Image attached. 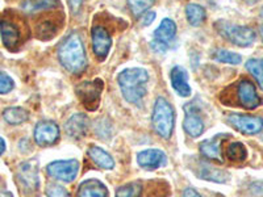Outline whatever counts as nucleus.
Returning a JSON list of instances; mask_svg holds the SVG:
<instances>
[{"mask_svg":"<svg viewBox=\"0 0 263 197\" xmlns=\"http://www.w3.org/2000/svg\"><path fill=\"white\" fill-rule=\"evenodd\" d=\"M58 58L61 65L71 74H82L86 70V51L78 33H71L61 42L58 48Z\"/></svg>","mask_w":263,"mask_h":197,"instance_id":"f257e3e1","label":"nucleus"},{"mask_svg":"<svg viewBox=\"0 0 263 197\" xmlns=\"http://www.w3.org/2000/svg\"><path fill=\"white\" fill-rule=\"evenodd\" d=\"M119 86L125 100L130 104L140 105L146 95L149 74L145 69H126L119 75Z\"/></svg>","mask_w":263,"mask_h":197,"instance_id":"f03ea898","label":"nucleus"},{"mask_svg":"<svg viewBox=\"0 0 263 197\" xmlns=\"http://www.w3.org/2000/svg\"><path fill=\"white\" fill-rule=\"evenodd\" d=\"M153 128L159 137L168 140L173 134L174 124H175V113L170 103L163 97H158L153 109Z\"/></svg>","mask_w":263,"mask_h":197,"instance_id":"7ed1b4c3","label":"nucleus"},{"mask_svg":"<svg viewBox=\"0 0 263 197\" xmlns=\"http://www.w3.org/2000/svg\"><path fill=\"white\" fill-rule=\"evenodd\" d=\"M216 29L218 30V33L225 40L232 42L233 45L239 46V48L251 46L255 42V38H257V34L251 28L243 27V25L230 24V23L224 20L216 23Z\"/></svg>","mask_w":263,"mask_h":197,"instance_id":"20e7f679","label":"nucleus"},{"mask_svg":"<svg viewBox=\"0 0 263 197\" xmlns=\"http://www.w3.org/2000/svg\"><path fill=\"white\" fill-rule=\"evenodd\" d=\"M0 34L7 49L15 50L24 41V25L18 18L4 16L0 18Z\"/></svg>","mask_w":263,"mask_h":197,"instance_id":"39448f33","label":"nucleus"},{"mask_svg":"<svg viewBox=\"0 0 263 197\" xmlns=\"http://www.w3.org/2000/svg\"><path fill=\"white\" fill-rule=\"evenodd\" d=\"M103 83L102 79H93L91 82H83L77 87V95L82 104L84 105L88 111H96L100 104V95L103 92Z\"/></svg>","mask_w":263,"mask_h":197,"instance_id":"423d86ee","label":"nucleus"},{"mask_svg":"<svg viewBox=\"0 0 263 197\" xmlns=\"http://www.w3.org/2000/svg\"><path fill=\"white\" fill-rule=\"evenodd\" d=\"M49 176L54 179L61 180V182H74L79 171V162L77 159H70V161H55L48 164L46 167Z\"/></svg>","mask_w":263,"mask_h":197,"instance_id":"0eeeda50","label":"nucleus"},{"mask_svg":"<svg viewBox=\"0 0 263 197\" xmlns=\"http://www.w3.org/2000/svg\"><path fill=\"white\" fill-rule=\"evenodd\" d=\"M228 123H229L230 126H233L236 130L248 135L258 134L263 129L262 117L250 116V114H229L228 116Z\"/></svg>","mask_w":263,"mask_h":197,"instance_id":"6e6552de","label":"nucleus"},{"mask_svg":"<svg viewBox=\"0 0 263 197\" xmlns=\"http://www.w3.org/2000/svg\"><path fill=\"white\" fill-rule=\"evenodd\" d=\"M236 96L238 104L245 109H255L262 104V100L258 95L254 83L249 79H242L238 82Z\"/></svg>","mask_w":263,"mask_h":197,"instance_id":"1a4fd4ad","label":"nucleus"},{"mask_svg":"<svg viewBox=\"0 0 263 197\" xmlns=\"http://www.w3.org/2000/svg\"><path fill=\"white\" fill-rule=\"evenodd\" d=\"M17 178L20 180L21 185L24 187L25 191L34 192L40 187L39 178V163L37 161H27L18 166Z\"/></svg>","mask_w":263,"mask_h":197,"instance_id":"9d476101","label":"nucleus"},{"mask_svg":"<svg viewBox=\"0 0 263 197\" xmlns=\"http://www.w3.org/2000/svg\"><path fill=\"white\" fill-rule=\"evenodd\" d=\"M177 34V25L170 18H164L154 32V41L152 42L153 49L157 51H166L170 46L171 41L175 38Z\"/></svg>","mask_w":263,"mask_h":197,"instance_id":"9b49d317","label":"nucleus"},{"mask_svg":"<svg viewBox=\"0 0 263 197\" xmlns=\"http://www.w3.org/2000/svg\"><path fill=\"white\" fill-rule=\"evenodd\" d=\"M91 36H92V49L95 55L99 60H105L112 46V37L109 32L103 25L95 24L91 30Z\"/></svg>","mask_w":263,"mask_h":197,"instance_id":"f8f14e48","label":"nucleus"},{"mask_svg":"<svg viewBox=\"0 0 263 197\" xmlns=\"http://www.w3.org/2000/svg\"><path fill=\"white\" fill-rule=\"evenodd\" d=\"M60 140V128L54 121H41L34 128V141L40 146H51Z\"/></svg>","mask_w":263,"mask_h":197,"instance_id":"ddd939ff","label":"nucleus"},{"mask_svg":"<svg viewBox=\"0 0 263 197\" xmlns=\"http://www.w3.org/2000/svg\"><path fill=\"white\" fill-rule=\"evenodd\" d=\"M137 162L141 167L145 168V170H156V168L164 166L166 162H167V158H166L162 150L147 149L138 152Z\"/></svg>","mask_w":263,"mask_h":197,"instance_id":"4468645a","label":"nucleus"},{"mask_svg":"<svg viewBox=\"0 0 263 197\" xmlns=\"http://www.w3.org/2000/svg\"><path fill=\"white\" fill-rule=\"evenodd\" d=\"M184 111L185 119L184 123H183L184 130L187 131V134H190L191 137H200L204 131V123L203 120H201L199 111H197L196 108H191V104L187 105V107L184 108Z\"/></svg>","mask_w":263,"mask_h":197,"instance_id":"2eb2a0df","label":"nucleus"},{"mask_svg":"<svg viewBox=\"0 0 263 197\" xmlns=\"http://www.w3.org/2000/svg\"><path fill=\"white\" fill-rule=\"evenodd\" d=\"M87 129H88V119L83 113L74 114L65 124L66 133L74 140H79V138L83 137L87 133Z\"/></svg>","mask_w":263,"mask_h":197,"instance_id":"dca6fc26","label":"nucleus"},{"mask_svg":"<svg viewBox=\"0 0 263 197\" xmlns=\"http://www.w3.org/2000/svg\"><path fill=\"white\" fill-rule=\"evenodd\" d=\"M171 84L178 95L183 97H189L191 95V87L189 84V74L184 69L177 66L171 70Z\"/></svg>","mask_w":263,"mask_h":197,"instance_id":"f3484780","label":"nucleus"},{"mask_svg":"<svg viewBox=\"0 0 263 197\" xmlns=\"http://www.w3.org/2000/svg\"><path fill=\"white\" fill-rule=\"evenodd\" d=\"M78 197H107V187L102 182L96 179L86 180L82 183L78 188Z\"/></svg>","mask_w":263,"mask_h":197,"instance_id":"a211bd4d","label":"nucleus"},{"mask_svg":"<svg viewBox=\"0 0 263 197\" xmlns=\"http://www.w3.org/2000/svg\"><path fill=\"white\" fill-rule=\"evenodd\" d=\"M60 23L57 20H54L53 17L42 18L36 25V34L41 40L53 38L57 34L58 30H60Z\"/></svg>","mask_w":263,"mask_h":197,"instance_id":"6ab92c4d","label":"nucleus"},{"mask_svg":"<svg viewBox=\"0 0 263 197\" xmlns=\"http://www.w3.org/2000/svg\"><path fill=\"white\" fill-rule=\"evenodd\" d=\"M88 155L92 159L93 163L104 170H112L115 167V161L107 151L98 146H92L88 150Z\"/></svg>","mask_w":263,"mask_h":197,"instance_id":"aec40b11","label":"nucleus"},{"mask_svg":"<svg viewBox=\"0 0 263 197\" xmlns=\"http://www.w3.org/2000/svg\"><path fill=\"white\" fill-rule=\"evenodd\" d=\"M61 6V0H25L23 3V9L28 13L48 11V9L58 8Z\"/></svg>","mask_w":263,"mask_h":197,"instance_id":"412c9836","label":"nucleus"},{"mask_svg":"<svg viewBox=\"0 0 263 197\" xmlns=\"http://www.w3.org/2000/svg\"><path fill=\"white\" fill-rule=\"evenodd\" d=\"M199 176L203 178L205 180H211V182L216 183H225L229 180V173H227L225 171L217 170L216 167L211 166L208 163H204L200 168V172H199Z\"/></svg>","mask_w":263,"mask_h":197,"instance_id":"4be33fe9","label":"nucleus"},{"mask_svg":"<svg viewBox=\"0 0 263 197\" xmlns=\"http://www.w3.org/2000/svg\"><path fill=\"white\" fill-rule=\"evenodd\" d=\"M200 151L205 158L212 159V161L222 162L221 156V147H220V141L210 140L204 141L200 144Z\"/></svg>","mask_w":263,"mask_h":197,"instance_id":"5701e85b","label":"nucleus"},{"mask_svg":"<svg viewBox=\"0 0 263 197\" xmlns=\"http://www.w3.org/2000/svg\"><path fill=\"white\" fill-rule=\"evenodd\" d=\"M3 117L7 123L11 125H20V124L25 123L29 117L27 109L21 107H11L7 108L6 111L3 112Z\"/></svg>","mask_w":263,"mask_h":197,"instance_id":"b1692460","label":"nucleus"},{"mask_svg":"<svg viewBox=\"0 0 263 197\" xmlns=\"http://www.w3.org/2000/svg\"><path fill=\"white\" fill-rule=\"evenodd\" d=\"M185 15H187V20H189L190 24L192 27H199L204 23L206 17L205 9L203 8L199 4H189V6L185 7Z\"/></svg>","mask_w":263,"mask_h":197,"instance_id":"393cba45","label":"nucleus"},{"mask_svg":"<svg viewBox=\"0 0 263 197\" xmlns=\"http://www.w3.org/2000/svg\"><path fill=\"white\" fill-rule=\"evenodd\" d=\"M225 155L230 162H243L248 158V150L241 142H232L228 145Z\"/></svg>","mask_w":263,"mask_h":197,"instance_id":"a878e982","label":"nucleus"},{"mask_svg":"<svg viewBox=\"0 0 263 197\" xmlns=\"http://www.w3.org/2000/svg\"><path fill=\"white\" fill-rule=\"evenodd\" d=\"M142 196V184L138 182L128 183L121 185L116 191V197H141Z\"/></svg>","mask_w":263,"mask_h":197,"instance_id":"bb28decb","label":"nucleus"},{"mask_svg":"<svg viewBox=\"0 0 263 197\" xmlns=\"http://www.w3.org/2000/svg\"><path fill=\"white\" fill-rule=\"evenodd\" d=\"M213 58H215L217 62L228 63V65H238V63H241V61H242V58H241L239 54L233 53V51L229 50H222V49L216 50L215 54H213Z\"/></svg>","mask_w":263,"mask_h":197,"instance_id":"cd10ccee","label":"nucleus"},{"mask_svg":"<svg viewBox=\"0 0 263 197\" xmlns=\"http://www.w3.org/2000/svg\"><path fill=\"white\" fill-rule=\"evenodd\" d=\"M153 4H154V0H128L129 9L136 17L144 15Z\"/></svg>","mask_w":263,"mask_h":197,"instance_id":"c85d7f7f","label":"nucleus"},{"mask_svg":"<svg viewBox=\"0 0 263 197\" xmlns=\"http://www.w3.org/2000/svg\"><path fill=\"white\" fill-rule=\"evenodd\" d=\"M246 69L250 71V74L255 78V81L258 82L259 87L263 90V69H262V62L260 60H249L246 62Z\"/></svg>","mask_w":263,"mask_h":197,"instance_id":"c756f323","label":"nucleus"},{"mask_svg":"<svg viewBox=\"0 0 263 197\" xmlns=\"http://www.w3.org/2000/svg\"><path fill=\"white\" fill-rule=\"evenodd\" d=\"M15 87L12 78L7 75L6 72L0 71V95H6V93L11 92Z\"/></svg>","mask_w":263,"mask_h":197,"instance_id":"7c9ffc66","label":"nucleus"},{"mask_svg":"<svg viewBox=\"0 0 263 197\" xmlns=\"http://www.w3.org/2000/svg\"><path fill=\"white\" fill-rule=\"evenodd\" d=\"M46 194H48V197H70L69 192L66 191L62 185L58 184L49 185L48 189H46Z\"/></svg>","mask_w":263,"mask_h":197,"instance_id":"2f4dec72","label":"nucleus"},{"mask_svg":"<svg viewBox=\"0 0 263 197\" xmlns=\"http://www.w3.org/2000/svg\"><path fill=\"white\" fill-rule=\"evenodd\" d=\"M154 20H156V12L144 13V17L141 18V24L144 25V27H147V25L152 24Z\"/></svg>","mask_w":263,"mask_h":197,"instance_id":"473e14b6","label":"nucleus"},{"mask_svg":"<svg viewBox=\"0 0 263 197\" xmlns=\"http://www.w3.org/2000/svg\"><path fill=\"white\" fill-rule=\"evenodd\" d=\"M182 197H201V194L197 191H195L194 188H185L183 191Z\"/></svg>","mask_w":263,"mask_h":197,"instance_id":"72a5a7b5","label":"nucleus"},{"mask_svg":"<svg viewBox=\"0 0 263 197\" xmlns=\"http://www.w3.org/2000/svg\"><path fill=\"white\" fill-rule=\"evenodd\" d=\"M69 3H70V7H71L72 9V12H78L79 8H81L82 3H83V0H69Z\"/></svg>","mask_w":263,"mask_h":197,"instance_id":"f704fd0d","label":"nucleus"},{"mask_svg":"<svg viewBox=\"0 0 263 197\" xmlns=\"http://www.w3.org/2000/svg\"><path fill=\"white\" fill-rule=\"evenodd\" d=\"M4 150H6V142H4L3 138L0 137V155L3 154Z\"/></svg>","mask_w":263,"mask_h":197,"instance_id":"c9c22d12","label":"nucleus"},{"mask_svg":"<svg viewBox=\"0 0 263 197\" xmlns=\"http://www.w3.org/2000/svg\"><path fill=\"white\" fill-rule=\"evenodd\" d=\"M0 197H13L11 192H7V191H2L0 192Z\"/></svg>","mask_w":263,"mask_h":197,"instance_id":"e433bc0d","label":"nucleus"},{"mask_svg":"<svg viewBox=\"0 0 263 197\" xmlns=\"http://www.w3.org/2000/svg\"><path fill=\"white\" fill-rule=\"evenodd\" d=\"M259 32H260V36H262V40H263V25H260V28H259Z\"/></svg>","mask_w":263,"mask_h":197,"instance_id":"4c0bfd02","label":"nucleus"},{"mask_svg":"<svg viewBox=\"0 0 263 197\" xmlns=\"http://www.w3.org/2000/svg\"><path fill=\"white\" fill-rule=\"evenodd\" d=\"M260 62H262V69H263V60H260Z\"/></svg>","mask_w":263,"mask_h":197,"instance_id":"58836bf2","label":"nucleus"}]
</instances>
